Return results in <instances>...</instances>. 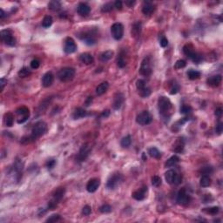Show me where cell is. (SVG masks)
Listing matches in <instances>:
<instances>
[{"label":"cell","instance_id":"6","mask_svg":"<svg viewBox=\"0 0 223 223\" xmlns=\"http://www.w3.org/2000/svg\"><path fill=\"white\" fill-rule=\"evenodd\" d=\"M139 74L145 77H148L152 74V65L149 58H145L144 60L141 63L140 68H139Z\"/></svg>","mask_w":223,"mask_h":223},{"label":"cell","instance_id":"8","mask_svg":"<svg viewBox=\"0 0 223 223\" xmlns=\"http://www.w3.org/2000/svg\"><path fill=\"white\" fill-rule=\"evenodd\" d=\"M153 118L151 113L148 111H143L140 113H139L137 118H136V121L137 123L141 125V126H146L152 122Z\"/></svg>","mask_w":223,"mask_h":223},{"label":"cell","instance_id":"4","mask_svg":"<svg viewBox=\"0 0 223 223\" xmlns=\"http://www.w3.org/2000/svg\"><path fill=\"white\" fill-rule=\"evenodd\" d=\"M123 181V176L119 174V173H116L113 174V175H111L110 178L108 179L107 183V186L109 189H116L119 185L122 183Z\"/></svg>","mask_w":223,"mask_h":223},{"label":"cell","instance_id":"36","mask_svg":"<svg viewBox=\"0 0 223 223\" xmlns=\"http://www.w3.org/2000/svg\"><path fill=\"white\" fill-rule=\"evenodd\" d=\"M53 18L51 16L47 15L44 18L43 21H42V25L44 28H49L52 24H53Z\"/></svg>","mask_w":223,"mask_h":223},{"label":"cell","instance_id":"48","mask_svg":"<svg viewBox=\"0 0 223 223\" xmlns=\"http://www.w3.org/2000/svg\"><path fill=\"white\" fill-rule=\"evenodd\" d=\"M91 213H92V208L90 207V206H88V205H86L85 206L83 209H82V214L85 216H88L89 215H91Z\"/></svg>","mask_w":223,"mask_h":223},{"label":"cell","instance_id":"5","mask_svg":"<svg viewBox=\"0 0 223 223\" xmlns=\"http://www.w3.org/2000/svg\"><path fill=\"white\" fill-rule=\"evenodd\" d=\"M165 178L167 183L171 185H179L180 184L182 178L180 174H178L174 170L171 169L168 170L166 174H165Z\"/></svg>","mask_w":223,"mask_h":223},{"label":"cell","instance_id":"60","mask_svg":"<svg viewBox=\"0 0 223 223\" xmlns=\"http://www.w3.org/2000/svg\"><path fill=\"white\" fill-rule=\"evenodd\" d=\"M92 97H88L87 100L85 101V106H86V107H88V106L92 103Z\"/></svg>","mask_w":223,"mask_h":223},{"label":"cell","instance_id":"9","mask_svg":"<svg viewBox=\"0 0 223 223\" xmlns=\"http://www.w3.org/2000/svg\"><path fill=\"white\" fill-rule=\"evenodd\" d=\"M1 39H2V41H3L5 45H7V46H15L16 44L15 38L13 37L11 31H9V30H3V31H1Z\"/></svg>","mask_w":223,"mask_h":223},{"label":"cell","instance_id":"45","mask_svg":"<svg viewBox=\"0 0 223 223\" xmlns=\"http://www.w3.org/2000/svg\"><path fill=\"white\" fill-rule=\"evenodd\" d=\"M59 220H60L59 215H53L46 220V222H56V221H59Z\"/></svg>","mask_w":223,"mask_h":223},{"label":"cell","instance_id":"47","mask_svg":"<svg viewBox=\"0 0 223 223\" xmlns=\"http://www.w3.org/2000/svg\"><path fill=\"white\" fill-rule=\"evenodd\" d=\"M186 61L185 60H182V59H180V60H178L176 63H175V65H174V67L176 68V69H181V68H184L185 66H186Z\"/></svg>","mask_w":223,"mask_h":223},{"label":"cell","instance_id":"1","mask_svg":"<svg viewBox=\"0 0 223 223\" xmlns=\"http://www.w3.org/2000/svg\"><path fill=\"white\" fill-rule=\"evenodd\" d=\"M46 129H47L46 124L43 121H39L35 124L31 131V135L30 136L31 140H36L38 138L41 137L46 132Z\"/></svg>","mask_w":223,"mask_h":223},{"label":"cell","instance_id":"14","mask_svg":"<svg viewBox=\"0 0 223 223\" xmlns=\"http://www.w3.org/2000/svg\"><path fill=\"white\" fill-rule=\"evenodd\" d=\"M124 100H125V97H124L123 93L121 92H117L114 97H113V107L115 110H118L121 107V106L123 105Z\"/></svg>","mask_w":223,"mask_h":223},{"label":"cell","instance_id":"35","mask_svg":"<svg viewBox=\"0 0 223 223\" xmlns=\"http://www.w3.org/2000/svg\"><path fill=\"white\" fill-rule=\"evenodd\" d=\"M148 154L151 157L153 158H155V159H159L161 156V152L156 148V147H151L149 150H148Z\"/></svg>","mask_w":223,"mask_h":223},{"label":"cell","instance_id":"46","mask_svg":"<svg viewBox=\"0 0 223 223\" xmlns=\"http://www.w3.org/2000/svg\"><path fill=\"white\" fill-rule=\"evenodd\" d=\"M146 82H145L143 79H139V80H137V82H136V87H137L138 91L141 90V89H143V88L146 87Z\"/></svg>","mask_w":223,"mask_h":223},{"label":"cell","instance_id":"58","mask_svg":"<svg viewBox=\"0 0 223 223\" xmlns=\"http://www.w3.org/2000/svg\"><path fill=\"white\" fill-rule=\"evenodd\" d=\"M134 4H135V1H132V0H127V1H126V5L127 6H129V7H132Z\"/></svg>","mask_w":223,"mask_h":223},{"label":"cell","instance_id":"12","mask_svg":"<svg viewBox=\"0 0 223 223\" xmlns=\"http://www.w3.org/2000/svg\"><path fill=\"white\" fill-rule=\"evenodd\" d=\"M17 114L19 115V119H18V124H22L24 122H25L29 116H30V111L29 109L25 107H21L18 108L17 109Z\"/></svg>","mask_w":223,"mask_h":223},{"label":"cell","instance_id":"34","mask_svg":"<svg viewBox=\"0 0 223 223\" xmlns=\"http://www.w3.org/2000/svg\"><path fill=\"white\" fill-rule=\"evenodd\" d=\"M5 122L7 126H11L14 122V116L11 113H8L5 115Z\"/></svg>","mask_w":223,"mask_h":223},{"label":"cell","instance_id":"33","mask_svg":"<svg viewBox=\"0 0 223 223\" xmlns=\"http://www.w3.org/2000/svg\"><path fill=\"white\" fill-rule=\"evenodd\" d=\"M200 186L202 187H208L211 185V179L208 175H203L202 177L200 178Z\"/></svg>","mask_w":223,"mask_h":223},{"label":"cell","instance_id":"13","mask_svg":"<svg viewBox=\"0 0 223 223\" xmlns=\"http://www.w3.org/2000/svg\"><path fill=\"white\" fill-rule=\"evenodd\" d=\"M77 50V46L75 44V41L72 38H67L65 41V46H64V51L67 54H71L75 53Z\"/></svg>","mask_w":223,"mask_h":223},{"label":"cell","instance_id":"57","mask_svg":"<svg viewBox=\"0 0 223 223\" xmlns=\"http://www.w3.org/2000/svg\"><path fill=\"white\" fill-rule=\"evenodd\" d=\"M215 115L217 117H221V116L222 115V109L221 107L217 108L215 110Z\"/></svg>","mask_w":223,"mask_h":223},{"label":"cell","instance_id":"61","mask_svg":"<svg viewBox=\"0 0 223 223\" xmlns=\"http://www.w3.org/2000/svg\"><path fill=\"white\" fill-rule=\"evenodd\" d=\"M5 16V12L4 11L3 9H0V18H4Z\"/></svg>","mask_w":223,"mask_h":223},{"label":"cell","instance_id":"19","mask_svg":"<svg viewBox=\"0 0 223 223\" xmlns=\"http://www.w3.org/2000/svg\"><path fill=\"white\" fill-rule=\"evenodd\" d=\"M221 80H222L221 75L218 74V75H215V76H212V77H210L209 78H208L207 83H208V85H209L210 86L216 87V86H219V85H220V84L221 83Z\"/></svg>","mask_w":223,"mask_h":223},{"label":"cell","instance_id":"25","mask_svg":"<svg viewBox=\"0 0 223 223\" xmlns=\"http://www.w3.org/2000/svg\"><path fill=\"white\" fill-rule=\"evenodd\" d=\"M108 87H109V84H108V82H102L101 84L97 86V88H96V93L98 94V95H102V94H104L105 92H107L108 90Z\"/></svg>","mask_w":223,"mask_h":223},{"label":"cell","instance_id":"56","mask_svg":"<svg viewBox=\"0 0 223 223\" xmlns=\"http://www.w3.org/2000/svg\"><path fill=\"white\" fill-rule=\"evenodd\" d=\"M7 83V81H6V79L5 78H1V80H0V85H1V91H3L4 90V88H5V84Z\"/></svg>","mask_w":223,"mask_h":223},{"label":"cell","instance_id":"51","mask_svg":"<svg viewBox=\"0 0 223 223\" xmlns=\"http://www.w3.org/2000/svg\"><path fill=\"white\" fill-rule=\"evenodd\" d=\"M40 65V62L38 59H33L31 62V67L32 69H38Z\"/></svg>","mask_w":223,"mask_h":223},{"label":"cell","instance_id":"3","mask_svg":"<svg viewBox=\"0 0 223 223\" xmlns=\"http://www.w3.org/2000/svg\"><path fill=\"white\" fill-rule=\"evenodd\" d=\"M158 107L160 110V113H161L162 116L167 117V113L169 112L172 108V103L168 98L162 96L158 100Z\"/></svg>","mask_w":223,"mask_h":223},{"label":"cell","instance_id":"55","mask_svg":"<svg viewBox=\"0 0 223 223\" xmlns=\"http://www.w3.org/2000/svg\"><path fill=\"white\" fill-rule=\"evenodd\" d=\"M122 6H123V4L120 0H117L115 3H114V7L118 10H121L122 9Z\"/></svg>","mask_w":223,"mask_h":223},{"label":"cell","instance_id":"11","mask_svg":"<svg viewBox=\"0 0 223 223\" xmlns=\"http://www.w3.org/2000/svg\"><path fill=\"white\" fill-rule=\"evenodd\" d=\"M91 153V147L88 144H85L83 145L82 147L80 148L77 157H76V160L78 162L85 161L86 160V158L89 156V154Z\"/></svg>","mask_w":223,"mask_h":223},{"label":"cell","instance_id":"28","mask_svg":"<svg viewBox=\"0 0 223 223\" xmlns=\"http://www.w3.org/2000/svg\"><path fill=\"white\" fill-rule=\"evenodd\" d=\"M117 65L119 68H123L126 65V54L124 53L123 52H121L119 56L118 57L117 59Z\"/></svg>","mask_w":223,"mask_h":223},{"label":"cell","instance_id":"21","mask_svg":"<svg viewBox=\"0 0 223 223\" xmlns=\"http://www.w3.org/2000/svg\"><path fill=\"white\" fill-rule=\"evenodd\" d=\"M154 10H155L154 5L151 2H145V4L143 5V8H142V12L145 15L149 16L154 12Z\"/></svg>","mask_w":223,"mask_h":223},{"label":"cell","instance_id":"53","mask_svg":"<svg viewBox=\"0 0 223 223\" xmlns=\"http://www.w3.org/2000/svg\"><path fill=\"white\" fill-rule=\"evenodd\" d=\"M160 44H161V46H162V47H167V45H168V40L166 37H162L161 39V41H160Z\"/></svg>","mask_w":223,"mask_h":223},{"label":"cell","instance_id":"22","mask_svg":"<svg viewBox=\"0 0 223 223\" xmlns=\"http://www.w3.org/2000/svg\"><path fill=\"white\" fill-rule=\"evenodd\" d=\"M79 60L85 65H91L94 61V59L90 53H82L79 56Z\"/></svg>","mask_w":223,"mask_h":223},{"label":"cell","instance_id":"2","mask_svg":"<svg viewBox=\"0 0 223 223\" xmlns=\"http://www.w3.org/2000/svg\"><path fill=\"white\" fill-rule=\"evenodd\" d=\"M75 69L72 67H65L62 68L59 73H58V78H59V80L62 82H66L72 80L74 76H75Z\"/></svg>","mask_w":223,"mask_h":223},{"label":"cell","instance_id":"29","mask_svg":"<svg viewBox=\"0 0 223 223\" xmlns=\"http://www.w3.org/2000/svg\"><path fill=\"white\" fill-rule=\"evenodd\" d=\"M179 161H180V158L176 155H174L167 160V161L165 164V167H172L175 166Z\"/></svg>","mask_w":223,"mask_h":223},{"label":"cell","instance_id":"49","mask_svg":"<svg viewBox=\"0 0 223 223\" xmlns=\"http://www.w3.org/2000/svg\"><path fill=\"white\" fill-rule=\"evenodd\" d=\"M201 174H204V175H208V174H210L212 172H213V168L211 167H205L203 168H201L200 170Z\"/></svg>","mask_w":223,"mask_h":223},{"label":"cell","instance_id":"54","mask_svg":"<svg viewBox=\"0 0 223 223\" xmlns=\"http://www.w3.org/2000/svg\"><path fill=\"white\" fill-rule=\"evenodd\" d=\"M55 165H56V161H54V160H51V161H49L47 162L46 167H47V168L52 169V168H53Z\"/></svg>","mask_w":223,"mask_h":223},{"label":"cell","instance_id":"26","mask_svg":"<svg viewBox=\"0 0 223 223\" xmlns=\"http://www.w3.org/2000/svg\"><path fill=\"white\" fill-rule=\"evenodd\" d=\"M141 33V23L136 22L133 24L132 27V36L133 37H138Z\"/></svg>","mask_w":223,"mask_h":223},{"label":"cell","instance_id":"40","mask_svg":"<svg viewBox=\"0 0 223 223\" xmlns=\"http://www.w3.org/2000/svg\"><path fill=\"white\" fill-rule=\"evenodd\" d=\"M113 210L112 207L108 204H104L102 205L100 208V211L102 213V214H108V213H111Z\"/></svg>","mask_w":223,"mask_h":223},{"label":"cell","instance_id":"52","mask_svg":"<svg viewBox=\"0 0 223 223\" xmlns=\"http://www.w3.org/2000/svg\"><path fill=\"white\" fill-rule=\"evenodd\" d=\"M215 131L218 134H221V132H223V124L221 122H219L218 125L216 126Z\"/></svg>","mask_w":223,"mask_h":223},{"label":"cell","instance_id":"43","mask_svg":"<svg viewBox=\"0 0 223 223\" xmlns=\"http://www.w3.org/2000/svg\"><path fill=\"white\" fill-rule=\"evenodd\" d=\"M192 112V107L190 106H182L180 107V113L182 114H189Z\"/></svg>","mask_w":223,"mask_h":223},{"label":"cell","instance_id":"42","mask_svg":"<svg viewBox=\"0 0 223 223\" xmlns=\"http://www.w3.org/2000/svg\"><path fill=\"white\" fill-rule=\"evenodd\" d=\"M30 74H31L30 70L28 69V68H26V67H23L22 69L18 72V76H19L20 78L27 77V76H28V75H30Z\"/></svg>","mask_w":223,"mask_h":223},{"label":"cell","instance_id":"32","mask_svg":"<svg viewBox=\"0 0 223 223\" xmlns=\"http://www.w3.org/2000/svg\"><path fill=\"white\" fill-rule=\"evenodd\" d=\"M48 8H49L51 11H58L60 10V8H61V4H60V2H59V1H51V2L48 4Z\"/></svg>","mask_w":223,"mask_h":223},{"label":"cell","instance_id":"7","mask_svg":"<svg viewBox=\"0 0 223 223\" xmlns=\"http://www.w3.org/2000/svg\"><path fill=\"white\" fill-rule=\"evenodd\" d=\"M111 32H112V36L116 40H119L122 39L124 35V26L122 25V24H113L111 27Z\"/></svg>","mask_w":223,"mask_h":223},{"label":"cell","instance_id":"31","mask_svg":"<svg viewBox=\"0 0 223 223\" xmlns=\"http://www.w3.org/2000/svg\"><path fill=\"white\" fill-rule=\"evenodd\" d=\"M113 55V51H106L104 53L100 54V60L103 62H107L110 60L112 59Z\"/></svg>","mask_w":223,"mask_h":223},{"label":"cell","instance_id":"17","mask_svg":"<svg viewBox=\"0 0 223 223\" xmlns=\"http://www.w3.org/2000/svg\"><path fill=\"white\" fill-rule=\"evenodd\" d=\"M81 39L85 42L86 45L88 46H93L96 44V37L95 35H93L92 32H86L83 34V37L81 38Z\"/></svg>","mask_w":223,"mask_h":223},{"label":"cell","instance_id":"41","mask_svg":"<svg viewBox=\"0 0 223 223\" xmlns=\"http://www.w3.org/2000/svg\"><path fill=\"white\" fill-rule=\"evenodd\" d=\"M220 211V208L218 207H213V208H205L204 209V212L208 213L209 215H215L219 213Z\"/></svg>","mask_w":223,"mask_h":223},{"label":"cell","instance_id":"20","mask_svg":"<svg viewBox=\"0 0 223 223\" xmlns=\"http://www.w3.org/2000/svg\"><path fill=\"white\" fill-rule=\"evenodd\" d=\"M91 11V8L89 5H87L86 4L84 3H80L78 5V13L80 16H83L85 17L87 16Z\"/></svg>","mask_w":223,"mask_h":223},{"label":"cell","instance_id":"38","mask_svg":"<svg viewBox=\"0 0 223 223\" xmlns=\"http://www.w3.org/2000/svg\"><path fill=\"white\" fill-rule=\"evenodd\" d=\"M139 94L142 97V98H147V97H149L150 96V94H151V89L149 88V87H144L143 89H141V90H139Z\"/></svg>","mask_w":223,"mask_h":223},{"label":"cell","instance_id":"30","mask_svg":"<svg viewBox=\"0 0 223 223\" xmlns=\"http://www.w3.org/2000/svg\"><path fill=\"white\" fill-rule=\"evenodd\" d=\"M187 77L189 79H191V80H195V79H198V78H200V72H198V71H196V70H189L188 72H187Z\"/></svg>","mask_w":223,"mask_h":223},{"label":"cell","instance_id":"27","mask_svg":"<svg viewBox=\"0 0 223 223\" xmlns=\"http://www.w3.org/2000/svg\"><path fill=\"white\" fill-rule=\"evenodd\" d=\"M184 149V140L183 139H178V140L174 145V150L176 153H181Z\"/></svg>","mask_w":223,"mask_h":223},{"label":"cell","instance_id":"37","mask_svg":"<svg viewBox=\"0 0 223 223\" xmlns=\"http://www.w3.org/2000/svg\"><path fill=\"white\" fill-rule=\"evenodd\" d=\"M132 143V138L130 135H127V136H126V137H124L122 139H121V146L122 147H125V148H126V147H129L130 145H131Z\"/></svg>","mask_w":223,"mask_h":223},{"label":"cell","instance_id":"24","mask_svg":"<svg viewBox=\"0 0 223 223\" xmlns=\"http://www.w3.org/2000/svg\"><path fill=\"white\" fill-rule=\"evenodd\" d=\"M86 116V112H85V109L81 107H78L75 109V111L73 112V114H72V118L74 119H82Z\"/></svg>","mask_w":223,"mask_h":223},{"label":"cell","instance_id":"23","mask_svg":"<svg viewBox=\"0 0 223 223\" xmlns=\"http://www.w3.org/2000/svg\"><path fill=\"white\" fill-rule=\"evenodd\" d=\"M183 52H184L185 55L187 56L191 59L193 58V56L196 54V52L194 51V48L191 45H186L183 47Z\"/></svg>","mask_w":223,"mask_h":223},{"label":"cell","instance_id":"50","mask_svg":"<svg viewBox=\"0 0 223 223\" xmlns=\"http://www.w3.org/2000/svg\"><path fill=\"white\" fill-rule=\"evenodd\" d=\"M179 90H180V86L177 85V84H174V85H172V87H171V90H170V93L171 94H176L178 92H179Z\"/></svg>","mask_w":223,"mask_h":223},{"label":"cell","instance_id":"15","mask_svg":"<svg viewBox=\"0 0 223 223\" xmlns=\"http://www.w3.org/2000/svg\"><path fill=\"white\" fill-rule=\"evenodd\" d=\"M100 185V180L97 178H93L91 179L88 183L86 185V190L89 193H94L97 191V189L99 188Z\"/></svg>","mask_w":223,"mask_h":223},{"label":"cell","instance_id":"59","mask_svg":"<svg viewBox=\"0 0 223 223\" xmlns=\"http://www.w3.org/2000/svg\"><path fill=\"white\" fill-rule=\"evenodd\" d=\"M110 115V111L109 110H106V111H104L102 113H101V116L102 117H105V118H107L108 116Z\"/></svg>","mask_w":223,"mask_h":223},{"label":"cell","instance_id":"16","mask_svg":"<svg viewBox=\"0 0 223 223\" xmlns=\"http://www.w3.org/2000/svg\"><path fill=\"white\" fill-rule=\"evenodd\" d=\"M146 193H147V186H144L141 188L138 189L137 191L132 193V196L133 199H135L136 200H143L146 198Z\"/></svg>","mask_w":223,"mask_h":223},{"label":"cell","instance_id":"10","mask_svg":"<svg viewBox=\"0 0 223 223\" xmlns=\"http://www.w3.org/2000/svg\"><path fill=\"white\" fill-rule=\"evenodd\" d=\"M191 200V197L190 195L186 192L184 188L180 189L177 194V199H176V201L179 205H181V206H186L187 205Z\"/></svg>","mask_w":223,"mask_h":223},{"label":"cell","instance_id":"18","mask_svg":"<svg viewBox=\"0 0 223 223\" xmlns=\"http://www.w3.org/2000/svg\"><path fill=\"white\" fill-rule=\"evenodd\" d=\"M54 80V76L53 74L49 72H46V74L43 76L42 78V85L44 87H49L53 85Z\"/></svg>","mask_w":223,"mask_h":223},{"label":"cell","instance_id":"39","mask_svg":"<svg viewBox=\"0 0 223 223\" xmlns=\"http://www.w3.org/2000/svg\"><path fill=\"white\" fill-rule=\"evenodd\" d=\"M114 7V4H113V3H107V4H106V5H104L102 8H101V11L102 12H109V11H111L113 9Z\"/></svg>","mask_w":223,"mask_h":223},{"label":"cell","instance_id":"44","mask_svg":"<svg viewBox=\"0 0 223 223\" xmlns=\"http://www.w3.org/2000/svg\"><path fill=\"white\" fill-rule=\"evenodd\" d=\"M152 184L154 186H160L161 185V179L159 176H154L152 178Z\"/></svg>","mask_w":223,"mask_h":223}]
</instances>
